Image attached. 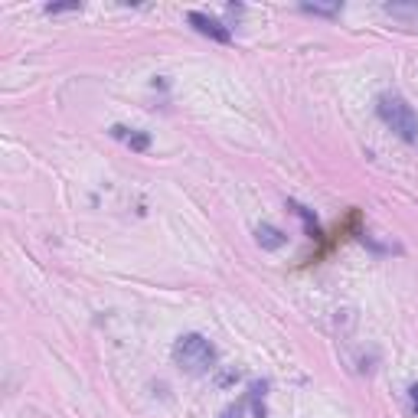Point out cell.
Segmentation results:
<instances>
[{
	"label": "cell",
	"instance_id": "cell-1",
	"mask_svg": "<svg viewBox=\"0 0 418 418\" xmlns=\"http://www.w3.org/2000/svg\"><path fill=\"white\" fill-rule=\"evenodd\" d=\"M376 111H379L382 124L392 128L402 141H409V144L418 141V111L412 108L399 92H382L379 98H376Z\"/></svg>",
	"mask_w": 418,
	"mask_h": 418
},
{
	"label": "cell",
	"instance_id": "cell-2",
	"mask_svg": "<svg viewBox=\"0 0 418 418\" xmlns=\"http://www.w3.org/2000/svg\"><path fill=\"white\" fill-rule=\"evenodd\" d=\"M173 363L190 376H203L216 366V347L203 337V333H183L173 343Z\"/></svg>",
	"mask_w": 418,
	"mask_h": 418
},
{
	"label": "cell",
	"instance_id": "cell-3",
	"mask_svg": "<svg viewBox=\"0 0 418 418\" xmlns=\"http://www.w3.org/2000/svg\"><path fill=\"white\" fill-rule=\"evenodd\" d=\"M190 24L196 26V30L203 33V36H209V39H216V43H229L233 39V33L225 30L219 20H213V16H206V14H200V10H193L190 14Z\"/></svg>",
	"mask_w": 418,
	"mask_h": 418
},
{
	"label": "cell",
	"instance_id": "cell-4",
	"mask_svg": "<svg viewBox=\"0 0 418 418\" xmlns=\"http://www.w3.org/2000/svg\"><path fill=\"white\" fill-rule=\"evenodd\" d=\"M255 235H258V245H262V248H271V252H275V248H281V245L287 242V235L281 233V229H275V225H268V223L258 225Z\"/></svg>",
	"mask_w": 418,
	"mask_h": 418
},
{
	"label": "cell",
	"instance_id": "cell-5",
	"mask_svg": "<svg viewBox=\"0 0 418 418\" xmlns=\"http://www.w3.org/2000/svg\"><path fill=\"white\" fill-rule=\"evenodd\" d=\"M111 134H115V138H121V141H128V148H134V151H148V144H151L148 134L128 131V128H121V124H115V128H111Z\"/></svg>",
	"mask_w": 418,
	"mask_h": 418
},
{
	"label": "cell",
	"instance_id": "cell-6",
	"mask_svg": "<svg viewBox=\"0 0 418 418\" xmlns=\"http://www.w3.org/2000/svg\"><path fill=\"white\" fill-rule=\"evenodd\" d=\"M265 389H268V382H255V386H252V395H248V399L255 402V415H258V418H265V409H262V395H265Z\"/></svg>",
	"mask_w": 418,
	"mask_h": 418
},
{
	"label": "cell",
	"instance_id": "cell-7",
	"mask_svg": "<svg viewBox=\"0 0 418 418\" xmlns=\"http://www.w3.org/2000/svg\"><path fill=\"white\" fill-rule=\"evenodd\" d=\"M291 209H295L297 216H301V219H304V223H307V233H310V235H317V223H314V216H310L307 209H304V206H301V203H291Z\"/></svg>",
	"mask_w": 418,
	"mask_h": 418
},
{
	"label": "cell",
	"instance_id": "cell-8",
	"mask_svg": "<svg viewBox=\"0 0 418 418\" xmlns=\"http://www.w3.org/2000/svg\"><path fill=\"white\" fill-rule=\"evenodd\" d=\"M242 412H245V402H239V405H229V409L223 412V418H242Z\"/></svg>",
	"mask_w": 418,
	"mask_h": 418
},
{
	"label": "cell",
	"instance_id": "cell-9",
	"mask_svg": "<svg viewBox=\"0 0 418 418\" xmlns=\"http://www.w3.org/2000/svg\"><path fill=\"white\" fill-rule=\"evenodd\" d=\"M409 402H412V412H418V382L409 389Z\"/></svg>",
	"mask_w": 418,
	"mask_h": 418
}]
</instances>
